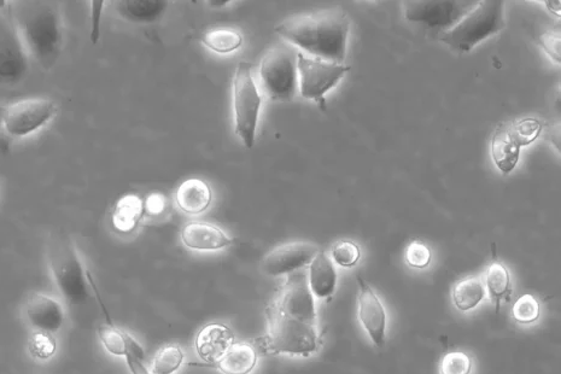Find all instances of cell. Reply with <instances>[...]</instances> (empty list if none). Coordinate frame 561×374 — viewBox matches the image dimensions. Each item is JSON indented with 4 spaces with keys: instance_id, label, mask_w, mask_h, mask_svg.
<instances>
[{
    "instance_id": "cell-7",
    "label": "cell",
    "mask_w": 561,
    "mask_h": 374,
    "mask_svg": "<svg viewBox=\"0 0 561 374\" xmlns=\"http://www.w3.org/2000/svg\"><path fill=\"white\" fill-rule=\"evenodd\" d=\"M298 52L291 46L278 45L267 52L260 64L261 84L273 101L290 102L298 87Z\"/></svg>"
},
{
    "instance_id": "cell-14",
    "label": "cell",
    "mask_w": 561,
    "mask_h": 374,
    "mask_svg": "<svg viewBox=\"0 0 561 374\" xmlns=\"http://www.w3.org/2000/svg\"><path fill=\"white\" fill-rule=\"evenodd\" d=\"M181 242L187 249L210 253L230 247L233 239L218 226L209 222L194 221L184 226Z\"/></svg>"
},
{
    "instance_id": "cell-19",
    "label": "cell",
    "mask_w": 561,
    "mask_h": 374,
    "mask_svg": "<svg viewBox=\"0 0 561 374\" xmlns=\"http://www.w3.org/2000/svg\"><path fill=\"white\" fill-rule=\"evenodd\" d=\"M20 39L13 34L0 35V81L2 83H15L25 74L27 61L21 48Z\"/></svg>"
},
{
    "instance_id": "cell-28",
    "label": "cell",
    "mask_w": 561,
    "mask_h": 374,
    "mask_svg": "<svg viewBox=\"0 0 561 374\" xmlns=\"http://www.w3.org/2000/svg\"><path fill=\"white\" fill-rule=\"evenodd\" d=\"M185 360L184 350L179 344H167L156 353L151 374H174L183 366Z\"/></svg>"
},
{
    "instance_id": "cell-2",
    "label": "cell",
    "mask_w": 561,
    "mask_h": 374,
    "mask_svg": "<svg viewBox=\"0 0 561 374\" xmlns=\"http://www.w3.org/2000/svg\"><path fill=\"white\" fill-rule=\"evenodd\" d=\"M25 5L16 15L20 42L29 55L49 69L56 63L62 48L60 15L48 3Z\"/></svg>"
},
{
    "instance_id": "cell-9",
    "label": "cell",
    "mask_w": 561,
    "mask_h": 374,
    "mask_svg": "<svg viewBox=\"0 0 561 374\" xmlns=\"http://www.w3.org/2000/svg\"><path fill=\"white\" fill-rule=\"evenodd\" d=\"M478 3V0H412L405 3V16L409 21L446 32L457 26Z\"/></svg>"
},
{
    "instance_id": "cell-13",
    "label": "cell",
    "mask_w": 561,
    "mask_h": 374,
    "mask_svg": "<svg viewBox=\"0 0 561 374\" xmlns=\"http://www.w3.org/2000/svg\"><path fill=\"white\" fill-rule=\"evenodd\" d=\"M360 294L358 298V317L362 327L370 336L374 346L381 348L387 336L388 315L379 298L364 279L358 277Z\"/></svg>"
},
{
    "instance_id": "cell-26",
    "label": "cell",
    "mask_w": 561,
    "mask_h": 374,
    "mask_svg": "<svg viewBox=\"0 0 561 374\" xmlns=\"http://www.w3.org/2000/svg\"><path fill=\"white\" fill-rule=\"evenodd\" d=\"M143 212L144 202L139 197L130 195L122 198L114 213L115 229L124 233L132 232Z\"/></svg>"
},
{
    "instance_id": "cell-33",
    "label": "cell",
    "mask_w": 561,
    "mask_h": 374,
    "mask_svg": "<svg viewBox=\"0 0 561 374\" xmlns=\"http://www.w3.org/2000/svg\"><path fill=\"white\" fill-rule=\"evenodd\" d=\"M472 359L464 352H452L443 356L440 374H470Z\"/></svg>"
},
{
    "instance_id": "cell-12",
    "label": "cell",
    "mask_w": 561,
    "mask_h": 374,
    "mask_svg": "<svg viewBox=\"0 0 561 374\" xmlns=\"http://www.w3.org/2000/svg\"><path fill=\"white\" fill-rule=\"evenodd\" d=\"M318 245L309 242H292L279 245L265 256L262 270L271 277L286 276L311 265L319 253Z\"/></svg>"
},
{
    "instance_id": "cell-15",
    "label": "cell",
    "mask_w": 561,
    "mask_h": 374,
    "mask_svg": "<svg viewBox=\"0 0 561 374\" xmlns=\"http://www.w3.org/2000/svg\"><path fill=\"white\" fill-rule=\"evenodd\" d=\"M25 312L28 323L40 332L54 333L63 325V308L49 296L32 295L28 298Z\"/></svg>"
},
{
    "instance_id": "cell-22",
    "label": "cell",
    "mask_w": 561,
    "mask_h": 374,
    "mask_svg": "<svg viewBox=\"0 0 561 374\" xmlns=\"http://www.w3.org/2000/svg\"><path fill=\"white\" fill-rule=\"evenodd\" d=\"M492 156L499 171L508 174L517 167L520 146L514 142L507 125H500L492 140Z\"/></svg>"
},
{
    "instance_id": "cell-3",
    "label": "cell",
    "mask_w": 561,
    "mask_h": 374,
    "mask_svg": "<svg viewBox=\"0 0 561 374\" xmlns=\"http://www.w3.org/2000/svg\"><path fill=\"white\" fill-rule=\"evenodd\" d=\"M49 266L57 289L69 305L80 306L89 300L91 276L66 233L57 232L51 237Z\"/></svg>"
},
{
    "instance_id": "cell-5",
    "label": "cell",
    "mask_w": 561,
    "mask_h": 374,
    "mask_svg": "<svg viewBox=\"0 0 561 374\" xmlns=\"http://www.w3.org/2000/svg\"><path fill=\"white\" fill-rule=\"evenodd\" d=\"M504 7L505 3L501 0L479 2L457 26L442 32L440 39L455 51L469 52L477 44L505 28Z\"/></svg>"
},
{
    "instance_id": "cell-30",
    "label": "cell",
    "mask_w": 561,
    "mask_h": 374,
    "mask_svg": "<svg viewBox=\"0 0 561 374\" xmlns=\"http://www.w3.org/2000/svg\"><path fill=\"white\" fill-rule=\"evenodd\" d=\"M541 306L539 300L533 295H523L514 302L512 315L519 324H533L539 320Z\"/></svg>"
},
{
    "instance_id": "cell-36",
    "label": "cell",
    "mask_w": 561,
    "mask_h": 374,
    "mask_svg": "<svg viewBox=\"0 0 561 374\" xmlns=\"http://www.w3.org/2000/svg\"><path fill=\"white\" fill-rule=\"evenodd\" d=\"M165 197L161 194H151L144 203L146 213L150 215H160L165 210Z\"/></svg>"
},
{
    "instance_id": "cell-18",
    "label": "cell",
    "mask_w": 561,
    "mask_h": 374,
    "mask_svg": "<svg viewBox=\"0 0 561 374\" xmlns=\"http://www.w3.org/2000/svg\"><path fill=\"white\" fill-rule=\"evenodd\" d=\"M338 284V273L332 259L324 251L318 255L309 265L308 285L312 294L319 300L331 297L335 294Z\"/></svg>"
},
{
    "instance_id": "cell-21",
    "label": "cell",
    "mask_w": 561,
    "mask_h": 374,
    "mask_svg": "<svg viewBox=\"0 0 561 374\" xmlns=\"http://www.w3.org/2000/svg\"><path fill=\"white\" fill-rule=\"evenodd\" d=\"M175 201L184 213L200 215L210 207L213 201V192L206 181L202 179L185 180L178 187Z\"/></svg>"
},
{
    "instance_id": "cell-8",
    "label": "cell",
    "mask_w": 561,
    "mask_h": 374,
    "mask_svg": "<svg viewBox=\"0 0 561 374\" xmlns=\"http://www.w3.org/2000/svg\"><path fill=\"white\" fill-rule=\"evenodd\" d=\"M297 69L298 87H300L301 96L306 99H313L324 107V96L340 83L344 75L349 72L350 67L346 64L307 57L302 52H298Z\"/></svg>"
},
{
    "instance_id": "cell-16",
    "label": "cell",
    "mask_w": 561,
    "mask_h": 374,
    "mask_svg": "<svg viewBox=\"0 0 561 374\" xmlns=\"http://www.w3.org/2000/svg\"><path fill=\"white\" fill-rule=\"evenodd\" d=\"M233 342H235V335L229 326L218 323L208 324L197 333L196 353L207 365H213L226 353Z\"/></svg>"
},
{
    "instance_id": "cell-40",
    "label": "cell",
    "mask_w": 561,
    "mask_h": 374,
    "mask_svg": "<svg viewBox=\"0 0 561 374\" xmlns=\"http://www.w3.org/2000/svg\"><path fill=\"white\" fill-rule=\"evenodd\" d=\"M229 3L230 2H216V0H215V2H209V4L212 5V7L216 8V9L225 7V5H227Z\"/></svg>"
},
{
    "instance_id": "cell-24",
    "label": "cell",
    "mask_w": 561,
    "mask_h": 374,
    "mask_svg": "<svg viewBox=\"0 0 561 374\" xmlns=\"http://www.w3.org/2000/svg\"><path fill=\"white\" fill-rule=\"evenodd\" d=\"M487 291L483 279L479 277H469L454 286L452 300L455 308L460 312H470L477 308L485 300Z\"/></svg>"
},
{
    "instance_id": "cell-25",
    "label": "cell",
    "mask_w": 561,
    "mask_h": 374,
    "mask_svg": "<svg viewBox=\"0 0 561 374\" xmlns=\"http://www.w3.org/2000/svg\"><path fill=\"white\" fill-rule=\"evenodd\" d=\"M485 291L495 302L496 311H499L501 302L508 300L512 295L511 274L505 265L494 262L487 268L484 277Z\"/></svg>"
},
{
    "instance_id": "cell-10",
    "label": "cell",
    "mask_w": 561,
    "mask_h": 374,
    "mask_svg": "<svg viewBox=\"0 0 561 374\" xmlns=\"http://www.w3.org/2000/svg\"><path fill=\"white\" fill-rule=\"evenodd\" d=\"M55 102L46 98H31L0 107V122L11 137H26L38 131L56 115Z\"/></svg>"
},
{
    "instance_id": "cell-32",
    "label": "cell",
    "mask_w": 561,
    "mask_h": 374,
    "mask_svg": "<svg viewBox=\"0 0 561 374\" xmlns=\"http://www.w3.org/2000/svg\"><path fill=\"white\" fill-rule=\"evenodd\" d=\"M56 349L55 338L50 333L39 331L29 338L28 350L35 359L48 360L54 356Z\"/></svg>"
},
{
    "instance_id": "cell-37",
    "label": "cell",
    "mask_w": 561,
    "mask_h": 374,
    "mask_svg": "<svg viewBox=\"0 0 561 374\" xmlns=\"http://www.w3.org/2000/svg\"><path fill=\"white\" fill-rule=\"evenodd\" d=\"M93 31H92V40L93 43H97L98 42V38H99V20H101V17H99V15H101V11H102V5L104 4L103 2H93Z\"/></svg>"
},
{
    "instance_id": "cell-29",
    "label": "cell",
    "mask_w": 561,
    "mask_h": 374,
    "mask_svg": "<svg viewBox=\"0 0 561 374\" xmlns=\"http://www.w3.org/2000/svg\"><path fill=\"white\" fill-rule=\"evenodd\" d=\"M507 126L511 137L520 148L533 144L542 131L541 122L536 119H523Z\"/></svg>"
},
{
    "instance_id": "cell-17",
    "label": "cell",
    "mask_w": 561,
    "mask_h": 374,
    "mask_svg": "<svg viewBox=\"0 0 561 374\" xmlns=\"http://www.w3.org/2000/svg\"><path fill=\"white\" fill-rule=\"evenodd\" d=\"M108 323L98 327L99 341L108 353L115 356H131L133 359L145 361V350L130 333L118 329L110 318Z\"/></svg>"
},
{
    "instance_id": "cell-38",
    "label": "cell",
    "mask_w": 561,
    "mask_h": 374,
    "mask_svg": "<svg viewBox=\"0 0 561 374\" xmlns=\"http://www.w3.org/2000/svg\"><path fill=\"white\" fill-rule=\"evenodd\" d=\"M125 359L128 370H130L131 374H151L148 368L145 367L143 361L133 359L131 356H126Z\"/></svg>"
},
{
    "instance_id": "cell-20",
    "label": "cell",
    "mask_w": 561,
    "mask_h": 374,
    "mask_svg": "<svg viewBox=\"0 0 561 374\" xmlns=\"http://www.w3.org/2000/svg\"><path fill=\"white\" fill-rule=\"evenodd\" d=\"M259 360L256 348L248 342H233L221 358L214 362L216 370L224 374H250Z\"/></svg>"
},
{
    "instance_id": "cell-6",
    "label": "cell",
    "mask_w": 561,
    "mask_h": 374,
    "mask_svg": "<svg viewBox=\"0 0 561 374\" xmlns=\"http://www.w3.org/2000/svg\"><path fill=\"white\" fill-rule=\"evenodd\" d=\"M262 98L255 83L253 66L239 62L233 77V113L235 133L248 149L254 148Z\"/></svg>"
},
{
    "instance_id": "cell-34",
    "label": "cell",
    "mask_w": 561,
    "mask_h": 374,
    "mask_svg": "<svg viewBox=\"0 0 561 374\" xmlns=\"http://www.w3.org/2000/svg\"><path fill=\"white\" fill-rule=\"evenodd\" d=\"M405 257L408 266L423 270L430 265L432 255L428 245L414 241L408 245Z\"/></svg>"
},
{
    "instance_id": "cell-39",
    "label": "cell",
    "mask_w": 561,
    "mask_h": 374,
    "mask_svg": "<svg viewBox=\"0 0 561 374\" xmlns=\"http://www.w3.org/2000/svg\"><path fill=\"white\" fill-rule=\"evenodd\" d=\"M548 9L552 11L557 16H560V2H546Z\"/></svg>"
},
{
    "instance_id": "cell-23",
    "label": "cell",
    "mask_w": 561,
    "mask_h": 374,
    "mask_svg": "<svg viewBox=\"0 0 561 374\" xmlns=\"http://www.w3.org/2000/svg\"><path fill=\"white\" fill-rule=\"evenodd\" d=\"M167 5L168 3L162 2V0H151V2L124 0V2H118V11L127 21L150 23L160 19L165 13Z\"/></svg>"
},
{
    "instance_id": "cell-31",
    "label": "cell",
    "mask_w": 561,
    "mask_h": 374,
    "mask_svg": "<svg viewBox=\"0 0 561 374\" xmlns=\"http://www.w3.org/2000/svg\"><path fill=\"white\" fill-rule=\"evenodd\" d=\"M331 256L336 265L350 268L358 264L361 250L359 245L352 241H340L333 245Z\"/></svg>"
},
{
    "instance_id": "cell-1",
    "label": "cell",
    "mask_w": 561,
    "mask_h": 374,
    "mask_svg": "<svg viewBox=\"0 0 561 374\" xmlns=\"http://www.w3.org/2000/svg\"><path fill=\"white\" fill-rule=\"evenodd\" d=\"M276 32L319 60L337 64L346 61L350 20L341 10L292 16L280 23Z\"/></svg>"
},
{
    "instance_id": "cell-11",
    "label": "cell",
    "mask_w": 561,
    "mask_h": 374,
    "mask_svg": "<svg viewBox=\"0 0 561 374\" xmlns=\"http://www.w3.org/2000/svg\"><path fill=\"white\" fill-rule=\"evenodd\" d=\"M270 307L305 323L318 325L315 297L309 289L307 273L301 270L289 274Z\"/></svg>"
},
{
    "instance_id": "cell-35",
    "label": "cell",
    "mask_w": 561,
    "mask_h": 374,
    "mask_svg": "<svg viewBox=\"0 0 561 374\" xmlns=\"http://www.w3.org/2000/svg\"><path fill=\"white\" fill-rule=\"evenodd\" d=\"M540 43L542 48L546 50L547 54L553 58V60L560 62V34L547 32L541 35Z\"/></svg>"
},
{
    "instance_id": "cell-27",
    "label": "cell",
    "mask_w": 561,
    "mask_h": 374,
    "mask_svg": "<svg viewBox=\"0 0 561 374\" xmlns=\"http://www.w3.org/2000/svg\"><path fill=\"white\" fill-rule=\"evenodd\" d=\"M202 42L216 54L227 55L241 49L243 35L235 29L216 28L203 34Z\"/></svg>"
},
{
    "instance_id": "cell-4",
    "label": "cell",
    "mask_w": 561,
    "mask_h": 374,
    "mask_svg": "<svg viewBox=\"0 0 561 374\" xmlns=\"http://www.w3.org/2000/svg\"><path fill=\"white\" fill-rule=\"evenodd\" d=\"M267 333L262 338V349L266 354L308 356L320 348L318 325L308 324L290 317L271 307L267 308Z\"/></svg>"
}]
</instances>
